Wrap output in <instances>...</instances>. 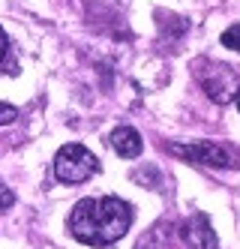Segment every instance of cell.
Instances as JSON below:
<instances>
[{
    "label": "cell",
    "mask_w": 240,
    "mask_h": 249,
    "mask_svg": "<svg viewBox=\"0 0 240 249\" xmlns=\"http://www.w3.org/2000/svg\"><path fill=\"white\" fill-rule=\"evenodd\" d=\"M6 48H9V42H6V33H3V27H0V63H3V57H6Z\"/></svg>",
    "instance_id": "cell-10"
},
{
    "label": "cell",
    "mask_w": 240,
    "mask_h": 249,
    "mask_svg": "<svg viewBox=\"0 0 240 249\" xmlns=\"http://www.w3.org/2000/svg\"><path fill=\"white\" fill-rule=\"evenodd\" d=\"M18 117V111L12 108V105H6V102H0V126H3V123H12Z\"/></svg>",
    "instance_id": "cell-8"
},
{
    "label": "cell",
    "mask_w": 240,
    "mask_h": 249,
    "mask_svg": "<svg viewBox=\"0 0 240 249\" xmlns=\"http://www.w3.org/2000/svg\"><path fill=\"white\" fill-rule=\"evenodd\" d=\"M180 237H183V243H186L189 249H219V237L210 228V219L204 216V213H195V216H189L186 222H183Z\"/></svg>",
    "instance_id": "cell-5"
},
{
    "label": "cell",
    "mask_w": 240,
    "mask_h": 249,
    "mask_svg": "<svg viewBox=\"0 0 240 249\" xmlns=\"http://www.w3.org/2000/svg\"><path fill=\"white\" fill-rule=\"evenodd\" d=\"M171 153H177L180 159H189L198 165H210V168H228L234 165V159L225 147L210 144V141H195V144H171Z\"/></svg>",
    "instance_id": "cell-4"
},
{
    "label": "cell",
    "mask_w": 240,
    "mask_h": 249,
    "mask_svg": "<svg viewBox=\"0 0 240 249\" xmlns=\"http://www.w3.org/2000/svg\"><path fill=\"white\" fill-rule=\"evenodd\" d=\"M132 225V207L126 201L105 195V198H81L69 213L72 237L87 246H111Z\"/></svg>",
    "instance_id": "cell-1"
},
{
    "label": "cell",
    "mask_w": 240,
    "mask_h": 249,
    "mask_svg": "<svg viewBox=\"0 0 240 249\" xmlns=\"http://www.w3.org/2000/svg\"><path fill=\"white\" fill-rule=\"evenodd\" d=\"M198 81L204 87V93L210 96V102H219V105H228L240 93V78L225 63H204L198 69Z\"/></svg>",
    "instance_id": "cell-3"
},
{
    "label": "cell",
    "mask_w": 240,
    "mask_h": 249,
    "mask_svg": "<svg viewBox=\"0 0 240 249\" xmlns=\"http://www.w3.org/2000/svg\"><path fill=\"white\" fill-rule=\"evenodd\" d=\"M222 45H225V48H231V51H237V54H240V24H231V27L222 33Z\"/></svg>",
    "instance_id": "cell-7"
},
{
    "label": "cell",
    "mask_w": 240,
    "mask_h": 249,
    "mask_svg": "<svg viewBox=\"0 0 240 249\" xmlns=\"http://www.w3.org/2000/svg\"><path fill=\"white\" fill-rule=\"evenodd\" d=\"M99 171V159L90 153L84 144H63L54 156V177L60 183H84Z\"/></svg>",
    "instance_id": "cell-2"
},
{
    "label": "cell",
    "mask_w": 240,
    "mask_h": 249,
    "mask_svg": "<svg viewBox=\"0 0 240 249\" xmlns=\"http://www.w3.org/2000/svg\"><path fill=\"white\" fill-rule=\"evenodd\" d=\"M111 147L123 159H135V156H141V135L132 126H117L111 132Z\"/></svg>",
    "instance_id": "cell-6"
},
{
    "label": "cell",
    "mask_w": 240,
    "mask_h": 249,
    "mask_svg": "<svg viewBox=\"0 0 240 249\" xmlns=\"http://www.w3.org/2000/svg\"><path fill=\"white\" fill-rule=\"evenodd\" d=\"M15 204V195L9 192V189H0V213H3V210H9Z\"/></svg>",
    "instance_id": "cell-9"
},
{
    "label": "cell",
    "mask_w": 240,
    "mask_h": 249,
    "mask_svg": "<svg viewBox=\"0 0 240 249\" xmlns=\"http://www.w3.org/2000/svg\"><path fill=\"white\" fill-rule=\"evenodd\" d=\"M234 102H237V111H240V93H237V96H234Z\"/></svg>",
    "instance_id": "cell-11"
}]
</instances>
